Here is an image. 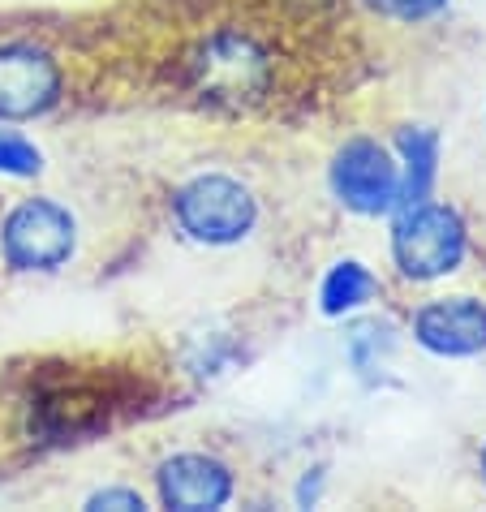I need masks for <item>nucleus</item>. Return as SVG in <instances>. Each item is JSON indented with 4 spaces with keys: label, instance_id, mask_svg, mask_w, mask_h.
<instances>
[{
    "label": "nucleus",
    "instance_id": "9d476101",
    "mask_svg": "<svg viewBox=\"0 0 486 512\" xmlns=\"http://www.w3.org/2000/svg\"><path fill=\"white\" fill-rule=\"evenodd\" d=\"M379 293V280L366 263L357 259H340L332 272L323 276V289H319V302L327 315H349V310H362L370 297Z\"/></svg>",
    "mask_w": 486,
    "mask_h": 512
},
{
    "label": "nucleus",
    "instance_id": "423d86ee",
    "mask_svg": "<svg viewBox=\"0 0 486 512\" xmlns=\"http://www.w3.org/2000/svg\"><path fill=\"white\" fill-rule=\"evenodd\" d=\"M61 99V65L48 48L0 44V121H35Z\"/></svg>",
    "mask_w": 486,
    "mask_h": 512
},
{
    "label": "nucleus",
    "instance_id": "0eeeda50",
    "mask_svg": "<svg viewBox=\"0 0 486 512\" xmlns=\"http://www.w3.org/2000/svg\"><path fill=\"white\" fill-rule=\"evenodd\" d=\"M413 336L439 358H474L486 349V306L478 297H439L413 319Z\"/></svg>",
    "mask_w": 486,
    "mask_h": 512
},
{
    "label": "nucleus",
    "instance_id": "f8f14e48",
    "mask_svg": "<svg viewBox=\"0 0 486 512\" xmlns=\"http://www.w3.org/2000/svg\"><path fill=\"white\" fill-rule=\"evenodd\" d=\"M366 5L392 22H426L439 9H448V0H366Z\"/></svg>",
    "mask_w": 486,
    "mask_h": 512
},
{
    "label": "nucleus",
    "instance_id": "6e6552de",
    "mask_svg": "<svg viewBox=\"0 0 486 512\" xmlns=\"http://www.w3.org/2000/svg\"><path fill=\"white\" fill-rule=\"evenodd\" d=\"M160 500L164 508H181V512H207L228 504L233 495V474L228 465L207 457V452H177L160 465Z\"/></svg>",
    "mask_w": 486,
    "mask_h": 512
},
{
    "label": "nucleus",
    "instance_id": "f03ea898",
    "mask_svg": "<svg viewBox=\"0 0 486 512\" xmlns=\"http://www.w3.org/2000/svg\"><path fill=\"white\" fill-rule=\"evenodd\" d=\"M392 259L405 280H439L465 259V224L443 203H413L392 229Z\"/></svg>",
    "mask_w": 486,
    "mask_h": 512
},
{
    "label": "nucleus",
    "instance_id": "ddd939ff",
    "mask_svg": "<svg viewBox=\"0 0 486 512\" xmlns=\"http://www.w3.org/2000/svg\"><path fill=\"white\" fill-rule=\"evenodd\" d=\"M87 508H142V495L138 491H125V487H108V491H95Z\"/></svg>",
    "mask_w": 486,
    "mask_h": 512
},
{
    "label": "nucleus",
    "instance_id": "20e7f679",
    "mask_svg": "<svg viewBox=\"0 0 486 512\" xmlns=\"http://www.w3.org/2000/svg\"><path fill=\"white\" fill-rule=\"evenodd\" d=\"M78 224L52 198H26L0 224V254L13 272H56L74 259Z\"/></svg>",
    "mask_w": 486,
    "mask_h": 512
},
{
    "label": "nucleus",
    "instance_id": "9b49d317",
    "mask_svg": "<svg viewBox=\"0 0 486 512\" xmlns=\"http://www.w3.org/2000/svg\"><path fill=\"white\" fill-rule=\"evenodd\" d=\"M39 173H44V151L26 134L9 130V121H0V177H39Z\"/></svg>",
    "mask_w": 486,
    "mask_h": 512
},
{
    "label": "nucleus",
    "instance_id": "39448f33",
    "mask_svg": "<svg viewBox=\"0 0 486 512\" xmlns=\"http://www.w3.org/2000/svg\"><path fill=\"white\" fill-rule=\"evenodd\" d=\"M332 194L357 216H388L400 207V164L375 138H353L332 160Z\"/></svg>",
    "mask_w": 486,
    "mask_h": 512
},
{
    "label": "nucleus",
    "instance_id": "4468645a",
    "mask_svg": "<svg viewBox=\"0 0 486 512\" xmlns=\"http://www.w3.org/2000/svg\"><path fill=\"white\" fill-rule=\"evenodd\" d=\"M482 482H486V448H482Z\"/></svg>",
    "mask_w": 486,
    "mask_h": 512
},
{
    "label": "nucleus",
    "instance_id": "1a4fd4ad",
    "mask_svg": "<svg viewBox=\"0 0 486 512\" xmlns=\"http://www.w3.org/2000/svg\"><path fill=\"white\" fill-rule=\"evenodd\" d=\"M400 147V207H413L431 194L435 164H439V138L426 125H409L396 138Z\"/></svg>",
    "mask_w": 486,
    "mask_h": 512
},
{
    "label": "nucleus",
    "instance_id": "f257e3e1",
    "mask_svg": "<svg viewBox=\"0 0 486 512\" xmlns=\"http://www.w3.org/2000/svg\"><path fill=\"white\" fill-rule=\"evenodd\" d=\"M190 87L211 108H250L271 87V61L250 35L220 31L190 56Z\"/></svg>",
    "mask_w": 486,
    "mask_h": 512
},
{
    "label": "nucleus",
    "instance_id": "7ed1b4c3",
    "mask_svg": "<svg viewBox=\"0 0 486 512\" xmlns=\"http://www.w3.org/2000/svg\"><path fill=\"white\" fill-rule=\"evenodd\" d=\"M173 211L181 229L203 246H233L259 220V203H254L250 186L224 173H203L185 181L173 198Z\"/></svg>",
    "mask_w": 486,
    "mask_h": 512
}]
</instances>
